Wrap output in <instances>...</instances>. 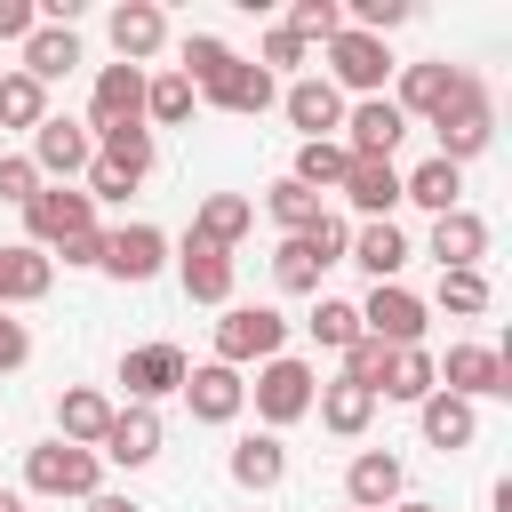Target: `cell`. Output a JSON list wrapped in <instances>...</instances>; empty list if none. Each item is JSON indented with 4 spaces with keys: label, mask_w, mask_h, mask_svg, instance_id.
<instances>
[{
    "label": "cell",
    "mask_w": 512,
    "mask_h": 512,
    "mask_svg": "<svg viewBox=\"0 0 512 512\" xmlns=\"http://www.w3.org/2000/svg\"><path fill=\"white\" fill-rule=\"evenodd\" d=\"M184 80H192V96L200 104H216V112H240V120H256L264 104H280V80L264 72V64H248V56H232L216 32H192L184 40V64H176Z\"/></svg>",
    "instance_id": "obj_1"
},
{
    "label": "cell",
    "mask_w": 512,
    "mask_h": 512,
    "mask_svg": "<svg viewBox=\"0 0 512 512\" xmlns=\"http://www.w3.org/2000/svg\"><path fill=\"white\" fill-rule=\"evenodd\" d=\"M280 352H288V320L272 304H224V320H216V360L224 368H264Z\"/></svg>",
    "instance_id": "obj_2"
},
{
    "label": "cell",
    "mask_w": 512,
    "mask_h": 512,
    "mask_svg": "<svg viewBox=\"0 0 512 512\" xmlns=\"http://www.w3.org/2000/svg\"><path fill=\"white\" fill-rule=\"evenodd\" d=\"M24 488L32 496H96L104 488V456L96 448H72V440H40V448H24Z\"/></svg>",
    "instance_id": "obj_3"
},
{
    "label": "cell",
    "mask_w": 512,
    "mask_h": 512,
    "mask_svg": "<svg viewBox=\"0 0 512 512\" xmlns=\"http://www.w3.org/2000/svg\"><path fill=\"white\" fill-rule=\"evenodd\" d=\"M312 392H320V376H312V360H296V352L264 360V368H256V384H248V400H256L264 432H288L296 416H312Z\"/></svg>",
    "instance_id": "obj_4"
},
{
    "label": "cell",
    "mask_w": 512,
    "mask_h": 512,
    "mask_svg": "<svg viewBox=\"0 0 512 512\" xmlns=\"http://www.w3.org/2000/svg\"><path fill=\"white\" fill-rule=\"evenodd\" d=\"M432 136H440V160L448 168H464V160H480L488 152V136H496V104H488V88L464 72V88L448 96V112L432 120Z\"/></svg>",
    "instance_id": "obj_5"
},
{
    "label": "cell",
    "mask_w": 512,
    "mask_h": 512,
    "mask_svg": "<svg viewBox=\"0 0 512 512\" xmlns=\"http://www.w3.org/2000/svg\"><path fill=\"white\" fill-rule=\"evenodd\" d=\"M32 168H40V184H72V176H88V160H96V136H88V120H72V112H48L40 128H32V152H24Z\"/></svg>",
    "instance_id": "obj_6"
},
{
    "label": "cell",
    "mask_w": 512,
    "mask_h": 512,
    "mask_svg": "<svg viewBox=\"0 0 512 512\" xmlns=\"http://www.w3.org/2000/svg\"><path fill=\"white\" fill-rule=\"evenodd\" d=\"M24 232H32V248H64L72 232H96V200L80 192V184H40L32 200H24Z\"/></svg>",
    "instance_id": "obj_7"
},
{
    "label": "cell",
    "mask_w": 512,
    "mask_h": 512,
    "mask_svg": "<svg viewBox=\"0 0 512 512\" xmlns=\"http://www.w3.org/2000/svg\"><path fill=\"white\" fill-rule=\"evenodd\" d=\"M392 72H400V64H392V48H384V40H368V32H336V40H328V72H320V80H328L336 96H344V88H352V96H384V80H392Z\"/></svg>",
    "instance_id": "obj_8"
},
{
    "label": "cell",
    "mask_w": 512,
    "mask_h": 512,
    "mask_svg": "<svg viewBox=\"0 0 512 512\" xmlns=\"http://www.w3.org/2000/svg\"><path fill=\"white\" fill-rule=\"evenodd\" d=\"M424 320H432V304H424L416 288H400V280L368 288V304H360V336H376L384 352H400V344H424Z\"/></svg>",
    "instance_id": "obj_9"
},
{
    "label": "cell",
    "mask_w": 512,
    "mask_h": 512,
    "mask_svg": "<svg viewBox=\"0 0 512 512\" xmlns=\"http://www.w3.org/2000/svg\"><path fill=\"white\" fill-rule=\"evenodd\" d=\"M432 368H440V392H456V400H504L512 392V360L496 344H448V360H432Z\"/></svg>",
    "instance_id": "obj_10"
},
{
    "label": "cell",
    "mask_w": 512,
    "mask_h": 512,
    "mask_svg": "<svg viewBox=\"0 0 512 512\" xmlns=\"http://www.w3.org/2000/svg\"><path fill=\"white\" fill-rule=\"evenodd\" d=\"M104 128H144V72H136V64H96L88 136H104Z\"/></svg>",
    "instance_id": "obj_11"
},
{
    "label": "cell",
    "mask_w": 512,
    "mask_h": 512,
    "mask_svg": "<svg viewBox=\"0 0 512 512\" xmlns=\"http://www.w3.org/2000/svg\"><path fill=\"white\" fill-rule=\"evenodd\" d=\"M400 136H408L400 104H392V96H360V104L344 112V136H336V144H344L352 160H392V152H400Z\"/></svg>",
    "instance_id": "obj_12"
},
{
    "label": "cell",
    "mask_w": 512,
    "mask_h": 512,
    "mask_svg": "<svg viewBox=\"0 0 512 512\" xmlns=\"http://www.w3.org/2000/svg\"><path fill=\"white\" fill-rule=\"evenodd\" d=\"M184 352L176 344H136V352H120V384H128V408H152V400H168V392H184Z\"/></svg>",
    "instance_id": "obj_13"
},
{
    "label": "cell",
    "mask_w": 512,
    "mask_h": 512,
    "mask_svg": "<svg viewBox=\"0 0 512 512\" xmlns=\"http://www.w3.org/2000/svg\"><path fill=\"white\" fill-rule=\"evenodd\" d=\"M160 264H168V232H160V224H120V232H104V264H96V272L144 288Z\"/></svg>",
    "instance_id": "obj_14"
},
{
    "label": "cell",
    "mask_w": 512,
    "mask_h": 512,
    "mask_svg": "<svg viewBox=\"0 0 512 512\" xmlns=\"http://www.w3.org/2000/svg\"><path fill=\"white\" fill-rule=\"evenodd\" d=\"M184 408H192L200 424H232V416L248 408V376L224 368V360H200V368H184Z\"/></svg>",
    "instance_id": "obj_15"
},
{
    "label": "cell",
    "mask_w": 512,
    "mask_h": 512,
    "mask_svg": "<svg viewBox=\"0 0 512 512\" xmlns=\"http://www.w3.org/2000/svg\"><path fill=\"white\" fill-rule=\"evenodd\" d=\"M400 488H408V464H400L392 448H360V456H352V472H344L352 512H392V504H400Z\"/></svg>",
    "instance_id": "obj_16"
},
{
    "label": "cell",
    "mask_w": 512,
    "mask_h": 512,
    "mask_svg": "<svg viewBox=\"0 0 512 512\" xmlns=\"http://www.w3.org/2000/svg\"><path fill=\"white\" fill-rule=\"evenodd\" d=\"M456 88H464V64H440L432 56V64H400V96L392 104H400V120H440Z\"/></svg>",
    "instance_id": "obj_17"
},
{
    "label": "cell",
    "mask_w": 512,
    "mask_h": 512,
    "mask_svg": "<svg viewBox=\"0 0 512 512\" xmlns=\"http://www.w3.org/2000/svg\"><path fill=\"white\" fill-rule=\"evenodd\" d=\"M160 440H168V432H160V408H112V424H104L96 456L136 472V464H152V456H160Z\"/></svg>",
    "instance_id": "obj_18"
},
{
    "label": "cell",
    "mask_w": 512,
    "mask_h": 512,
    "mask_svg": "<svg viewBox=\"0 0 512 512\" xmlns=\"http://www.w3.org/2000/svg\"><path fill=\"white\" fill-rule=\"evenodd\" d=\"M56 288V256L32 240H0V312L8 304H40Z\"/></svg>",
    "instance_id": "obj_19"
},
{
    "label": "cell",
    "mask_w": 512,
    "mask_h": 512,
    "mask_svg": "<svg viewBox=\"0 0 512 512\" xmlns=\"http://www.w3.org/2000/svg\"><path fill=\"white\" fill-rule=\"evenodd\" d=\"M280 112H288V120L304 128V144H320V136H336V128H344V96H336V88H328L320 72L288 80V88H280Z\"/></svg>",
    "instance_id": "obj_20"
},
{
    "label": "cell",
    "mask_w": 512,
    "mask_h": 512,
    "mask_svg": "<svg viewBox=\"0 0 512 512\" xmlns=\"http://www.w3.org/2000/svg\"><path fill=\"white\" fill-rule=\"evenodd\" d=\"M336 192L352 200L360 224H392V208H400V168H392V160H352Z\"/></svg>",
    "instance_id": "obj_21"
},
{
    "label": "cell",
    "mask_w": 512,
    "mask_h": 512,
    "mask_svg": "<svg viewBox=\"0 0 512 512\" xmlns=\"http://www.w3.org/2000/svg\"><path fill=\"white\" fill-rule=\"evenodd\" d=\"M176 280H184L192 304H232V248H208V240L184 232V248H176Z\"/></svg>",
    "instance_id": "obj_22"
},
{
    "label": "cell",
    "mask_w": 512,
    "mask_h": 512,
    "mask_svg": "<svg viewBox=\"0 0 512 512\" xmlns=\"http://www.w3.org/2000/svg\"><path fill=\"white\" fill-rule=\"evenodd\" d=\"M432 256H440V272H480V256H488V224L472 216V208H448V216H432V240H424Z\"/></svg>",
    "instance_id": "obj_23"
},
{
    "label": "cell",
    "mask_w": 512,
    "mask_h": 512,
    "mask_svg": "<svg viewBox=\"0 0 512 512\" xmlns=\"http://www.w3.org/2000/svg\"><path fill=\"white\" fill-rule=\"evenodd\" d=\"M112 48H120V64L144 72V56L168 48V16H160L152 0H120V8H112Z\"/></svg>",
    "instance_id": "obj_24"
},
{
    "label": "cell",
    "mask_w": 512,
    "mask_h": 512,
    "mask_svg": "<svg viewBox=\"0 0 512 512\" xmlns=\"http://www.w3.org/2000/svg\"><path fill=\"white\" fill-rule=\"evenodd\" d=\"M416 424H424V440H432V448H440V456H448V448H472V432H480V408H472V400H456V392H440V384H432V392H424V400H416Z\"/></svg>",
    "instance_id": "obj_25"
},
{
    "label": "cell",
    "mask_w": 512,
    "mask_h": 512,
    "mask_svg": "<svg viewBox=\"0 0 512 512\" xmlns=\"http://www.w3.org/2000/svg\"><path fill=\"white\" fill-rule=\"evenodd\" d=\"M224 472H232L240 488H256V496H272V488L288 480V448H280V432H248V440H232V456H224Z\"/></svg>",
    "instance_id": "obj_26"
},
{
    "label": "cell",
    "mask_w": 512,
    "mask_h": 512,
    "mask_svg": "<svg viewBox=\"0 0 512 512\" xmlns=\"http://www.w3.org/2000/svg\"><path fill=\"white\" fill-rule=\"evenodd\" d=\"M344 264H360V272L384 288V280H400V264H408V232H400V224H360L352 248H344Z\"/></svg>",
    "instance_id": "obj_27"
},
{
    "label": "cell",
    "mask_w": 512,
    "mask_h": 512,
    "mask_svg": "<svg viewBox=\"0 0 512 512\" xmlns=\"http://www.w3.org/2000/svg\"><path fill=\"white\" fill-rule=\"evenodd\" d=\"M312 408H320V424H328L336 440H360V432L376 424V392H368V384H344V376H336V384H320V392H312Z\"/></svg>",
    "instance_id": "obj_28"
},
{
    "label": "cell",
    "mask_w": 512,
    "mask_h": 512,
    "mask_svg": "<svg viewBox=\"0 0 512 512\" xmlns=\"http://www.w3.org/2000/svg\"><path fill=\"white\" fill-rule=\"evenodd\" d=\"M104 424H112V400H104L96 384H72V392H56V440H72V448H96V440H104Z\"/></svg>",
    "instance_id": "obj_29"
},
{
    "label": "cell",
    "mask_w": 512,
    "mask_h": 512,
    "mask_svg": "<svg viewBox=\"0 0 512 512\" xmlns=\"http://www.w3.org/2000/svg\"><path fill=\"white\" fill-rule=\"evenodd\" d=\"M400 200H416V208L448 216V208H464V168H448V160L432 152V160H416V168L400 176Z\"/></svg>",
    "instance_id": "obj_30"
},
{
    "label": "cell",
    "mask_w": 512,
    "mask_h": 512,
    "mask_svg": "<svg viewBox=\"0 0 512 512\" xmlns=\"http://www.w3.org/2000/svg\"><path fill=\"white\" fill-rule=\"evenodd\" d=\"M256 224V208H248V192H208L200 208H192V240H208V248H240V232Z\"/></svg>",
    "instance_id": "obj_31"
},
{
    "label": "cell",
    "mask_w": 512,
    "mask_h": 512,
    "mask_svg": "<svg viewBox=\"0 0 512 512\" xmlns=\"http://www.w3.org/2000/svg\"><path fill=\"white\" fill-rule=\"evenodd\" d=\"M72 64H80V32H72V24H40V32L24 40V64H16V72H32V80L48 88V80H64Z\"/></svg>",
    "instance_id": "obj_32"
},
{
    "label": "cell",
    "mask_w": 512,
    "mask_h": 512,
    "mask_svg": "<svg viewBox=\"0 0 512 512\" xmlns=\"http://www.w3.org/2000/svg\"><path fill=\"white\" fill-rule=\"evenodd\" d=\"M96 160H104L112 176L144 184V176H152V160H160V144H152V128H104V136H96Z\"/></svg>",
    "instance_id": "obj_33"
},
{
    "label": "cell",
    "mask_w": 512,
    "mask_h": 512,
    "mask_svg": "<svg viewBox=\"0 0 512 512\" xmlns=\"http://www.w3.org/2000/svg\"><path fill=\"white\" fill-rule=\"evenodd\" d=\"M432 384H440L432 352H424V344H400V352L384 360V384H376V400H408V408H416V400H424Z\"/></svg>",
    "instance_id": "obj_34"
},
{
    "label": "cell",
    "mask_w": 512,
    "mask_h": 512,
    "mask_svg": "<svg viewBox=\"0 0 512 512\" xmlns=\"http://www.w3.org/2000/svg\"><path fill=\"white\" fill-rule=\"evenodd\" d=\"M344 168H352V152H344L336 136H320V144H296V168H288V176H296L304 192H336Z\"/></svg>",
    "instance_id": "obj_35"
},
{
    "label": "cell",
    "mask_w": 512,
    "mask_h": 512,
    "mask_svg": "<svg viewBox=\"0 0 512 512\" xmlns=\"http://www.w3.org/2000/svg\"><path fill=\"white\" fill-rule=\"evenodd\" d=\"M192 104H200V96H192V80H184V72H152V80H144V120L184 128V120H192Z\"/></svg>",
    "instance_id": "obj_36"
},
{
    "label": "cell",
    "mask_w": 512,
    "mask_h": 512,
    "mask_svg": "<svg viewBox=\"0 0 512 512\" xmlns=\"http://www.w3.org/2000/svg\"><path fill=\"white\" fill-rule=\"evenodd\" d=\"M320 272H328V264H320V256H312V240H304V232H296V240H280V248H272V280H280V288H288V296H320Z\"/></svg>",
    "instance_id": "obj_37"
},
{
    "label": "cell",
    "mask_w": 512,
    "mask_h": 512,
    "mask_svg": "<svg viewBox=\"0 0 512 512\" xmlns=\"http://www.w3.org/2000/svg\"><path fill=\"white\" fill-rule=\"evenodd\" d=\"M48 120V88L32 72H0V128H40Z\"/></svg>",
    "instance_id": "obj_38"
},
{
    "label": "cell",
    "mask_w": 512,
    "mask_h": 512,
    "mask_svg": "<svg viewBox=\"0 0 512 512\" xmlns=\"http://www.w3.org/2000/svg\"><path fill=\"white\" fill-rule=\"evenodd\" d=\"M264 208H272V224H280V232H288V240H296V232H312V224H320V192H304V184H296V176H280V184H272V192H264Z\"/></svg>",
    "instance_id": "obj_39"
},
{
    "label": "cell",
    "mask_w": 512,
    "mask_h": 512,
    "mask_svg": "<svg viewBox=\"0 0 512 512\" xmlns=\"http://www.w3.org/2000/svg\"><path fill=\"white\" fill-rule=\"evenodd\" d=\"M304 328H312V344H328V352H344V344L360 336V304H344V296H320Z\"/></svg>",
    "instance_id": "obj_40"
},
{
    "label": "cell",
    "mask_w": 512,
    "mask_h": 512,
    "mask_svg": "<svg viewBox=\"0 0 512 512\" xmlns=\"http://www.w3.org/2000/svg\"><path fill=\"white\" fill-rule=\"evenodd\" d=\"M288 32H296L304 48H312V40L328 48V40L344 32V8H336V0H296V8H288Z\"/></svg>",
    "instance_id": "obj_41"
},
{
    "label": "cell",
    "mask_w": 512,
    "mask_h": 512,
    "mask_svg": "<svg viewBox=\"0 0 512 512\" xmlns=\"http://www.w3.org/2000/svg\"><path fill=\"white\" fill-rule=\"evenodd\" d=\"M440 312L480 320V312H488V272H440Z\"/></svg>",
    "instance_id": "obj_42"
},
{
    "label": "cell",
    "mask_w": 512,
    "mask_h": 512,
    "mask_svg": "<svg viewBox=\"0 0 512 512\" xmlns=\"http://www.w3.org/2000/svg\"><path fill=\"white\" fill-rule=\"evenodd\" d=\"M248 64H264V72L280 80V72H296V64H312V48H304V40L288 32V24H272V32L256 40V56H248Z\"/></svg>",
    "instance_id": "obj_43"
},
{
    "label": "cell",
    "mask_w": 512,
    "mask_h": 512,
    "mask_svg": "<svg viewBox=\"0 0 512 512\" xmlns=\"http://www.w3.org/2000/svg\"><path fill=\"white\" fill-rule=\"evenodd\" d=\"M384 360H392V352H384L376 336H352V344H344V384H368V392H376V384H384Z\"/></svg>",
    "instance_id": "obj_44"
},
{
    "label": "cell",
    "mask_w": 512,
    "mask_h": 512,
    "mask_svg": "<svg viewBox=\"0 0 512 512\" xmlns=\"http://www.w3.org/2000/svg\"><path fill=\"white\" fill-rule=\"evenodd\" d=\"M304 240H312V256H320V264H344V248H352V224H344V216H328V208H320V224H312V232H304Z\"/></svg>",
    "instance_id": "obj_45"
},
{
    "label": "cell",
    "mask_w": 512,
    "mask_h": 512,
    "mask_svg": "<svg viewBox=\"0 0 512 512\" xmlns=\"http://www.w3.org/2000/svg\"><path fill=\"white\" fill-rule=\"evenodd\" d=\"M32 192H40V168H32L24 152H0V200H16V208H24Z\"/></svg>",
    "instance_id": "obj_46"
},
{
    "label": "cell",
    "mask_w": 512,
    "mask_h": 512,
    "mask_svg": "<svg viewBox=\"0 0 512 512\" xmlns=\"http://www.w3.org/2000/svg\"><path fill=\"white\" fill-rule=\"evenodd\" d=\"M24 360H32V328H24V320H8V312H0V376H16V368H24Z\"/></svg>",
    "instance_id": "obj_47"
},
{
    "label": "cell",
    "mask_w": 512,
    "mask_h": 512,
    "mask_svg": "<svg viewBox=\"0 0 512 512\" xmlns=\"http://www.w3.org/2000/svg\"><path fill=\"white\" fill-rule=\"evenodd\" d=\"M56 256H64L72 272H96V264H104V224H96V232H72V240H64Z\"/></svg>",
    "instance_id": "obj_48"
},
{
    "label": "cell",
    "mask_w": 512,
    "mask_h": 512,
    "mask_svg": "<svg viewBox=\"0 0 512 512\" xmlns=\"http://www.w3.org/2000/svg\"><path fill=\"white\" fill-rule=\"evenodd\" d=\"M32 32H40V8H32V0H0V40H16V48H24Z\"/></svg>",
    "instance_id": "obj_49"
},
{
    "label": "cell",
    "mask_w": 512,
    "mask_h": 512,
    "mask_svg": "<svg viewBox=\"0 0 512 512\" xmlns=\"http://www.w3.org/2000/svg\"><path fill=\"white\" fill-rule=\"evenodd\" d=\"M88 512H144V504H136V496H120V488H96V496H88Z\"/></svg>",
    "instance_id": "obj_50"
},
{
    "label": "cell",
    "mask_w": 512,
    "mask_h": 512,
    "mask_svg": "<svg viewBox=\"0 0 512 512\" xmlns=\"http://www.w3.org/2000/svg\"><path fill=\"white\" fill-rule=\"evenodd\" d=\"M392 512H440V504H424V496H400V504H392Z\"/></svg>",
    "instance_id": "obj_51"
},
{
    "label": "cell",
    "mask_w": 512,
    "mask_h": 512,
    "mask_svg": "<svg viewBox=\"0 0 512 512\" xmlns=\"http://www.w3.org/2000/svg\"><path fill=\"white\" fill-rule=\"evenodd\" d=\"M0 512H24V496H8V488H0Z\"/></svg>",
    "instance_id": "obj_52"
},
{
    "label": "cell",
    "mask_w": 512,
    "mask_h": 512,
    "mask_svg": "<svg viewBox=\"0 0 512 512\" xmlns=\"http://www.w3.org/2000/svg\"><path fill=\"white\" fill-rule=\"evenodd\" d=\"M344 512H352V504H344Z\"/></svg>",
    "instance_id": "obj_53"
}]
</instances>
